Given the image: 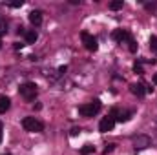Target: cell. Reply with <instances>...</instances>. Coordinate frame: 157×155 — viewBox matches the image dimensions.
Wrapping results in <instances>:
<instances>
[{
	"label": "cell",
	"instance_id": "7",
	"mask_svg": "<svg viewBox=\"0 0 157 155\" xmlns=\"http://www.w3.org/2000/svg\"><path fill=\"white\" fill-rule=\"evenodd\" d=\"M132 37L126 29H115L113 33H112V39L115 40V42H124V40H128Z\"/></svg>",
	"mask_w": 157,
	"mask_h": 155
},
{
	"label": "cell",
	"instance_id": "1",
	"mask_svg": "<svg viewBox=\"0 0 157 155\" xmlns=\"http://www.w3.org/2000/svg\"><path fill=\"white\" fill-rule=\"evenodd\" d=\"M101 106H102L101 100L95 99V100H91L90 104H80V106H78V113L82 117H93L101 112Z\"/></svg>",
	"mask_w": 157,
	"mask_h": 155
},
{
	"label": "cell",
	"instance_id": "16",
	"mask_svg": "<svg viewBox=\"0 0 157 155\" xmlns=\"http://www.w3.org/2000/svg\"><path fill=\"white\" fill-rule=\"evenodd\" d=\"M150 49L157 55V37H155V35H152V37H150Z\"/></svg>",
	"mask_w": 157,
	"mask_h": 155
},
{
	"label": "cell",
	"instance_id": "14",
	"mask_svg": "<svg viewBox=\"0 0 157 155\" xmlns=\"http://www.w3.org/2000/svg\"><path fill=\"white\" fill-rule=\"evenodd\" d=\"M122 6H124L122 0H113V2H110V9H112V11H119V9H122Z\"/></svg>",
	"mask_w": 157,
	"mask_h": 155
},
{
	"label": "cell",
	"instance_id": "25",
	"mask_svg": "<svg viewBox=\"0 0 157 155\" xmlns=\"http://www.w3.org/2000/svg\"><path fill=\"white\" fill-rule=\"evenodd\" d=\"M154 82H155V84H157V73H155V75H154Z\"/></svg>",
	"mask_w": 157,
	"mask_h": 155
},
{
	"label": "cell",
	"instance_id": "17",
	"mask_svg": "<svg viewBox=\"0 0 157 155\" xmlns=\"http://www.w3.org/2000/svg\"><path fill=\"white\" fill-rule=\"evenodd\" d=\"M133 71L139 73V75H143V66H141L139 62H135V64H133Z\"/></svg>",
	"mask_w": 157,
	"mask_h": 155
},
{
	"label": "cell",
	"instance_id": "12",
	"mask_svg": "<svg viewBox=\"0 0 157 155\" xmlns=\"http://www.w3.org/2000/svg\"><path fill=\"white\" fill-rule=\"evenodd\" d=\"M132 117H133V112H132V110H128V112H124V113L121 112L119 117H117V120H119V122H128Z\"/></svg>",
	"mask_w": 157,
	"mask_h": 155
},
{
	"label": "cell",
	"instance_id": "27",
	"mask_svg": "<svg viewBox=\"0 0 157 155\" xmlns=\"http://www.w3.org/2000/svg\"><path fill=\"white\" fill-rule=\"evenodd\" d=\"M4 155H9V153H4Z\"/></svg>",
	"mask_w": 157,
	"mask_h": 155
},
{
	"label": "cell",
	"instance_id": "5",
	"mask_svg": "<svg viewBox=\"0 0 157 155\" xmlns=\"http://www.w3.org/2000/svg\"><path fill=\"white\" fill-rule=\"evenodd\" d=\"M113 126H115V119H112V117H104V119L99 122V131H101V133H108V131L113 130Z\"/></svg>",
	"mask_w": 157,
	"mask_h": 155
},
{
	"label": "cell",
	"instance_id": "18",
	"mask_svg": "<svg viewBox=\"0 0 157 155\" xmlns=\"http://www.w3.org/2000/svg\"><path fill=\"white\" fill-rule=\"evenodd\" d=\"M119 113H121V112H119L117 108H112V110H110V117H112V119H115V120H117Z\"/></svg>",
	"mask_w": 157,
	"mask_h": 155
},
{
	"label": "cell",
	"instance_id": "24",
	"mask_svg": "<svg viewBox=\"0 0 157 155\" xmlns=\"http://www.w3.org/2000/svg\"><path fill=\"white\" fill-rule=\"evenodd\" d=\"M22 46H24V44H20V42H17V44H15V49H22Z\"/></svg>",
	"mask_w": 157,
	"mask_h": 155
},
{
	"label": "cell",
	"instance_id": "26",
	"mask_svg": "<svg viewBox=\"0 0 157 155\" xmlns=\"http://www.w3.org/2000/svg\"><path fill=\"white\" fill-rule=\"evenodd\" d=\"M0 49H2V40H0Z\"/></svg>",
	"mask_w": 157,
	"mask_h": 155
},
{
	"label": "cell",
	"instance_id": "15",
	"mask_svg": "<svg viewBox=\"0 0 157 155\" xmlns=\"http://www.w3.org/2000/svg\"><path fill=\"white\" fill-rule=\"evenodd\" d=\"M128 49H130L132 53H135V51H137V42L133 40V37H130V39H128Z\"/></svg>",
	"mask_w": 157,
	"mask_h": 155
},
{
	"label": "cell",
	"instance_id": "11",
	"mask_svg": "<svg viewBox=\"0 0 157 155\" xmlns=\"http://www.w3.org/2000/svg\"><path fill=\"white\" fill-rule=\"evenodd\" d=\"M26 44H35L37 39H39V35H37V31L35 29H29V31H26Z\"/></svg>",
	"mask_w": 157,
	"mask_h": 155
},
{
	"label": "cell",
	"instance_id": "4",
	"mask_svg": "<svg viewBox=\"0 0 157 155\" xmlns=\"http://www.w3.org/2000/svg\"><path fill=\"white\" fill-rule=\"evenodd\" d=\"M80 39H82V44H84L86 49H90V51H97V49H99L97 39H95L93 35H90L88 31H82V33H80Z\"/></svg>",
	"mask_w": 157,
	"mask_h": 155
},
{
	"label": "cell",
	"instance_id": "19",
	"mask_svg": "<svg viewBox=\"0 0 157 155\" xmlns=\"http://www.w3.org/2000/svg\"><path fill=\"white\" fill-rule=\"evenodd\" d=\"M113 148H115V144H106V148H104V153H110V152H113Z\"/></svg>",
	"mask_w": 157,
	"mask_h": 155
},
{
	"label": "cell",
	"instance_id": "20",
	"mask_svg": "<svg viewBox=\"0 0 157 155\" xmlns=\"http://www.w3.org/2000/svg\"><path fill=\"white\" fill-rule=\"evenodd\" d=\"M22 4H24L22 0H20V2H11V4H9V7H22Z\"/></svg>",
	"mask_w": 157,
	"mask_h": 155
},
{
	"label": "cell",
	"instance_id": "6",
	"mask_svg": "<svg viewBox=\"0 0 157 155\" xmlns=\"http://www.w3.org/2000/svg\"><path fill=\"white\" fill-rule=\"evenodd\" d=\"M150 137L148 135H139V137H135L133 139V146H135V150H143V148H148L150 146Z\"/></svg>",
	"mask_w": 157,
	"mask_h": 155
},
{
	"label": "cell",
	"instance_id": "23",
	"mask_svg": "<svg viewBox=\"0 0 157 155\" xmlns=\"http://www.w3.org/2000/svg\"><path fill=\"white\" fill-rule=\"evenodd\" d=\"M18 35H26V29H24V28H22V26H20V28H18Z\"/></svg>",
	"mask_w": 157,
	"mask_h": 155
},
{
	"label": "cell",
	"instance_id": "22",
	"mask_svg": "<svg viewBox=\"0 0 157 155\" xmlns=\"http://www.w3.org/2000/svg\"><path fill=\"white\" fill-rule=\"evenodd\" d=\"M78 133H80V128H73V130H71V135H73V137L78 135Z\"/></svg>",
	"mask_w": 157,
	"mask_h": 155
},
{
	"label": "cell",
	"instance_id": "9",
	"mask_svg": "<svg viewBox=\"0 0 157 155\" xmlns=\"http://www.w3.org/2000/svg\"><path fill=\"white\" fill-rule=\"evenodd\" d=\"M130 88H132V93H133L135 97H139V99L144 97V93H146V86H144V84H132Z\"/></svg>",
	"mask_w": 157,
	"mask_h": 155
},
{
	"label": "cell",
	"instance_id": "10",
	"mask_svg": "<svg viewBox=\"0 0 157 155\" xmlns=\"http://www.w3.org/2000/svg\"><path fill=\"white\" fill-rule=\"evenodd\" d=\"M9 106H11V99L6 97V95H2L0 97V113H6L9 110Z\"/></svg>",
	"mask_w": 157,
	"mask_h": 155
},
{
	"label": "cell",
	"instance_id": "8",
	"mask_svg": "<svg viewBox=\"0 0 157 155\" xmlns=\"http://www.w3.org/2000/svg\"><path fill=\"white\" fill-rule=\"evenodd\" d=\"M29 22H31L35 28H39L40 24H42V13H40L39 9H33V11L29 13Z\"/></svg>",
	"mask_w": 157,
	"mask_h": 155
},
{
	"label": "cell",
	"instance_id": "21",
	"mask_svg": "<svg viewBox=\"0 0 157 155\" xmlns=\"http://www.w3.org/2000/svg\"><path fill=\"white\" fill-rule=\"evenodd\" d=\"M66 71H68V68H66V66H60V68H59V75H64Z\"/></svg>",
	"mask_w": 157,
	"mask_h": 155
},
{
	"label": "cell",
	"instance_id": "13",
	"mask_svg": "<svg viewBox=\"0 0 157 155\" xmlns=\"http://www.w3.org/2000/svg\"><path fill=\"white\" fill-rule=\"evenodd\" d=\"M93 152H95V146L93 144H84L80 148V153L82 155H90V153H93Z\"/></svg>",
	"mask_w": 157,
	"mask_h": 155
},
{
	"label": "cell",
	"instance_id": "2",
	"mask_svg": "<svg viewBox=\"0 0 157 155\" xmlns=\"http://www.w3.org/2000/svg\"><path fill=\"white\" fill-rule=\"evenodd\" d=\"M18 93L26 99V100H35L37 93H39V86L35 82H24L20 88H18Z\"/></svg>",
	"mask_w": 157,
	"mask_h": 155
},
{
	"label": "cell",
	"instance_id": "3",
	"mask_svg": "<svg viewBox=\"0 0 157 155\" xmlns=\"http://www.w3.org/2000/svg\"><path fill=\"white\" fill-rule=\"evenodd\" d=\"M22 128L26 131H33V133H40L44 130V122L35 119V117H24L22 119Z\"/></svg>",
	"mask_w": 157,
	"mask_h": 155
}]
</instances>
